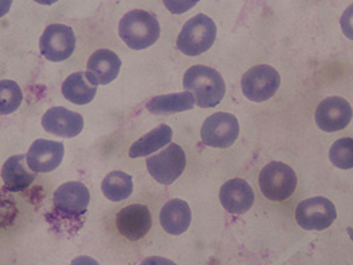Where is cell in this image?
Returning <instances> with one entry per match:
<instances>
[{"label":"cell","mask_w":353,"mask_h":265,"mask_svg":"<svg viewBox=\"0 0 353 265\" xmlns=\"http://www.w3.org/2000/svg\"><path fill=\"white\" fill-rule=\"evenodd\" d=\"M183 85L200 108H214L225 96L223 76L213 68L193 66L184 73Z\"/></svg>","instance_id":"obj_1"},{"label":"cell","mask_w":353,"mask_h":265,"mask_svg":"<svg viewBox=\"0 0 353 265\" xmlns=\"http://www.w3.org/2000/svg\"><path fill=\"white\" fill-rule=\"evenodd\" d=\"M119 36L131 50H141L157 43L161 35L158 19L143 10H132L119 21Z\"/></svg>","instance_id":"obj_2"},{"label":"cell","mask_w":353,"mask_h":265,"mask_svg":"<svg viewBox=\"0 0 353 265\" xmlns=\"http://www.w3.org/2000/svg\"><path fill=\"white\" fill-rule=\"evenodd\" d=\"M217 35L214 21L210 17L199 14L190 19L176 40L177 50L187 56H199L213 46Z\"/></svg>","instance_id":"obj_3"},{"label":"cell","mask_w":353,"mask_h":265,"mask_svg":"<svg viewBox=\"0 0 353 265\" xmlns=\"http://www.w3.org/2000/svg\"><path fill=\"white\" fill-rule=\"evenodd\" d=\"M296 184L298 178L295 171L282 162H270L259 174L261 193L273 202L289 199L294 194Z\"/></svg>","instance_id":"obj_4"},{"label":"cell","mask_w":353,"mask_h":265,"mask_svg":"<svg viewBox=\"0 0 353 265\" xmlns=\"http://www.w3.org/2000/svg\"><path fill=\"white\" fill-rule=\"evenodd\" d=\"M281 85V76L273 66H256L250 68L241 79L243 96L254 102L272 99Z\"/></svg>","instance_id":"obj_5"},{"label":"cell","mask_w":353,"mask_h":265,"mask_svg":"<svg viewBox=\"0 0 353 265\" xmlns=\"http://www.w3.org/2000/svg\"><path fill=\"white\" fill-rule=\"evenodd\" d=\"M187 165L185 153L177 144H170L165 149L147 159L150 175L161 184H171L183 174Z\"/></svg>","instance_id":"obj_6"},{"label":"cell","mask_w":353,"mask_h":265,"mask_svg":"<svg viewBox=\"0 0 353 265\" xmlns=\"http://www.w3.org/2000/svg\"><path fill=\"white\" fill-rule=\"evenodd\" d=\"M336 207L323 197L305 199L296 207L295 217L298 224L307 231H323L336 219Z\"/></svg>","instance_id":"obj_7"},{"label":"cell","mask_w":353,"mask_h":265,"mask_svg":"<svg viewBox=\"0 0 353 265\" xmlns=\"http://www.w3.org/2000/svg\"><path fill=\"white\" fill-rule=\"evenodd\" d=\"M239 121L230 113L212 115L201 128V139L210 148H230L239 138Z\"/></svg>","instance_id":"obj_8"},{"label":"cell","mask_w":353,"mask_h":265,"mask_svg":"<svg viewBox=\"0 0 353 265\" xmlns=\"http://www.w3.org/2000/svg\"><path fill=\"white\" fill-rule=\"evenodd\" d=\"M40 52L49 61H64L76 48V36L70 27L50 24L40 37Z\"/></svg>","instance_id":"obj_9"},{"label":"cell","mask_w":353,"mask_h":265,"mask_svg":"<svg viewBox=\"0 0 353 265\" xmlns=\"http://www.w3.org/2000/svg\"><path fill=\"white\" fill-rule=\"evenodd\" d=\"M90 202V193L88 187L81 182H68L60 186L54 195L53 204L56 211L63 217L73 219L83 215Z\"/></svg>","instance_id":"obj_10"},{"label":"cell","mask_w":353,"mask_h":265,"mask_svg":"<svg viewBox=\"0 0 353 265\" xmlns=\"http://www.w3.org/2000/svg\"><path fill=\"white\" fill-rule=\"evenodd\" d=\"M152 224L151 213L145 204H130L122 208L115 216V226L118 232L129 239L138 242L143 239Z\"/></svg>","instance_id":"obj_11"},{"label":"cell","mask_w":353,"mask_h":265,"mask_svg":"<svg viewBox=\"0 0 353 265\" xmlns=\"http://www.w3.org/2000/svg\"><path fill=\"white\" fill-rule=\"evenodd\" d=\"M352 119V108L347 99L327 97L323 99L315 112V122L321 130L337 132L348 126Z\"/></svg>","instance_id":"obj_12"},{"label":"cell","mask_w":353,"mask_h":265,"mask_svg":"<svg viewBox=\"0 0 353 265\" xmlns=\"http://www.w3.org/2000/svg\"><path fill=\"white\" fill-rule=\"evenodd\" d=\"M64 151L60 142L36 139L27 154V164L33 173H49L61 165Z\"/></svg>","instance_id":"obj_13"},{"label":"cell","mask_w":353,"mask_h":265,"mask_svg":"<svg viewBox=\"0 0 353 265\" xmlns=\"http://www.w3.org/2000/svg\"><path fill=\"white\" fill-rule=\"evenodd\" d=\"M220 202L228 213L241 215L252 208L254 203V193L246 181L234 178L221 186Z\"/></svg>","instance_id":"obj_14"},{"label":"cell","mask_w":353,"mask_h":265,"mask_svg":"<svg viewBox=\"0 0 353 265\" xmlns=\"http://www.w3.org/2000/svg\"><path fill=\"white\" fill-rule=\"evenodd\" d=\"M41 125L48 132L59 137L73 138L83 129V118L63 106L50 108L41 118Z\"/></svg>","instance_id":"obj_15"},{"label":"cell","mask_w":353,"mask_h":265,"mask_svg":"<svg viewBox=\"0 0 353 265\" xmlns=\"http://www.w3.org/2000/svg\"><path fill=\"white\" fill-rule=\"evenodd\" d=\"M121 66L122 61L117 53L110 50H98L90 56L86 73L96 85H108L117 79Z\"/></svg>","instance_id":"obj_16"},{"label":"cell","mask_w":353,"mask_h":265,"mask_svg":"<svg viewBox=\"0 0 353 265\" xmlns=\"http://www.w3.org/2000/svg\"><path fill=\"white\" fill-rule=\"evenodd\" d=\"M192 220V213L187 202L172 199L167 202L161 211V224L170 235H181L188 230Z\"/></svg>","instance_id":"obj_17"},{"label":"cell","mask_w":353,"mask_h":265,"mask_svg":"<svg viewBox=\"0 0 353 265\" xmlns=\"http://www.w3.org/2000/svg\"><path fill=\"white\" fill-rule=\"evenodd\" d=\"M27 157L19 154L6 161L1 168L4 186L11 193H19L28 188L34 181V173H30V166L26 165Z\"/></svg>","instance_id":"obj_18"},{"label":"cell","mask_w":353,"mask_h":265,"mask_svg":"<svg viewBox=\"0 0 353 265\" xmlns=\"http://www.w3.org/2000/svg\"><path fill=\"white\" fill-rule=\"evenodd\" d=\"M97 86L86 72H76L65 80L61 92L68 101L76 105H85L96 97Z\"/></svg>","instance_id":"obj_19"},{"label":"cell","mask_w":353,"mask_h":265,"mask_svg":"<svg viewBox=\"0 0 353 265\" xmlns=\"http://www.w3.org/2000/svg\"><path fill=\"white\" fill-rule=\"evenodd\" d=\"M194 104L196 101L192 93L185 90L181 93H172V95L154 97L147 102L145 108L152 115H172V113L191 110Z\"/></svg>","instance_id":"obj_20"},{"label":"cell","mask_w":353,"mask_h":265,"mask_svg":"<svg viewBox=\"0 0 353 265\" xmlns=\"http://www.w3.org/2000/svg\"><path fill=\"white\" fill-rule=\"evenodd\" d=\"M171 139H172V129L168 125H159L158 128L152 129L142 138H139L130 148V158H139V157L152 154L157 150L171 144Z\"/></svg>","instance_id":"obj_21"},{"label":"cell","mask_w":353,"mask_h":265,"mask_svg":"<svg viewBox=\"0 0 353 265\" xmlns=\"http://www.w3.org/2000/svg\"><path fill=\"white\" fill-rule=\"evenodd\" d=\"M132 178L122 171H112L102 182V193L112 202H121L132 194Z\"/></svg>","instance_id":"obj_22"},{"label":"cell","mask_w":353,"mask_h":265,"mask_svg":"<svg viewBox=\"0 0 353 265\" xmlns=\"http://www.w3.org/2000/svg\"><path fill=\"white\" fill-rule=\"evenodd\" d=\"M23 101L21 89L17 83L3 80L0 83V109L1 115H10L15 112Z\"/></svg>","instance_id":"obj_23"},{"label":"cell","mask_w":353,"mask_h":265,"mask_svg":"<svg viewBox=\"0 0 353 265\" xmlns=\"http://www.w3.org/2000/svg\"><path fill=\"white\" fill-rule=\"evenodd\" d=\"M330 159L332 165L339 168H352L353 167V139L352 138H340L331 146Z\"/></svg>","instance_id":"obj_24"}]
</instances>
